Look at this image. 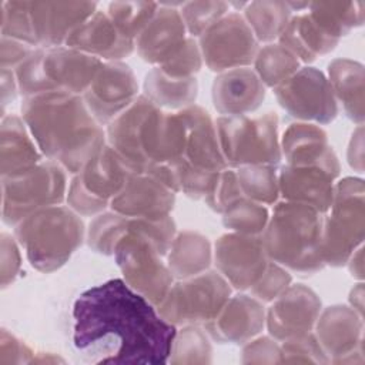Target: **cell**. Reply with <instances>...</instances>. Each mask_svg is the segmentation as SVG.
<instances>
[{"mask_svg":"<svg viewBox=\"0 0 365 365\" xmlns=\"http://www.w3.org/2000/svg\"><path fill=\"white\" fill-rule=\"evenodd\" d=\"M73 342L94 364H165L177 334L145 297L114 278L80 294Z\"/></svg>","mask_w":365,"mask_h":365,"instance_id":"cell-1","label":"cell"},{"mask_svg":"<svg viewBox=\"0 0 365 365\" xmlns=\"http://www.w3.org/2000/svg\"><path fill=\"white\" fill-rule=\"evenodd\" d=\"M21 118L41 154L71 174H78L107 143L101 124L77 94L48 91L26 97Z\"/></svg>","mask_w":365,"mask_h":365,"instance_id":"cell-2","label":"cell"},{"mask_svg":"<svg viewBox=\"0 0 365 365\" xmlns=\"http://www.w3.org/2000/svg\"><path fill=\"white\" fill-rule=\"evenodd\" d=\"M322 212L311 205L277 202L261 234L268 258L298 275H312L324 268Z\"/></svg>","mask_w":365,"mask_h":365,"instance_id":"cell-3","label":"cell"},{"mask_svg":"<svg viewBox=\"0 0 365 365\" xmlns=\"http://www.w3.org/2000/svg\"><path fill=\"white\" fill-rule=\"evenodd\" d=\"M84 237L86 230L78 214L61 204L41 208L14 225V238L31 267L41 272L63 267Z\"/></svg>","mask_w":365,"mask_h":365,"instance_id":"cell-4","label":"cell"},{"mask_svg":"<svg viewBox=\"0 0 365 365\" xmlns=\"http://www.w3.org/2000/svg\"><path fill=\"white\" fill-rule=\"evenodd\" d=\"M215 128L227 167L277 165L281 160L278 115H221Z\"/></svg>","mask_w":365,"mask_h":365,"instance_id":"cell-5","label":"cell"},{"mask_svg":"<svg viewBox=\"0 0 365 365\" xmlns=\"http://www.w3.org/2000/svg\"><path fill=\"white\" fill-rule=\"evenodd\" d=\"M322 225V259L345 265L364 240V181L346 177L335 184L334 198Z\"/></svg>","mask_w":365,"mask_h":365,"instance_id":"cell-6","label":"cell"},{"mask_svg":"<svg viewBox=\"0 0 365 365\" xmlns=\"http://www.w3.org/2000/svg\"><path fill=\"white\" fill-rule=\"evenodd\" d=\"M66 170L57 163L43 160L33 168L1 177V215L7 225H17L30 214L66 200Z\"/></svg>","mask_w":365,"mask_h":365,"instance_id":"cell-7","label":"cell"},{"mask_svg":"<svg viewBox=\"0 0 365 365\" xmlns=\"http://www.w3.org/2000/svg\"><path fill=\"white\" fill-rule=\"evenodd\" d=\"M133 174L135 173L123 157L106 143L74 175L67 188L66 201L80 215L100 214Z\"/></svg>","mask_w":365,"mask_h":365,"instance_id":"cell-8","label":"cell"},{"mask_svg":"<svg viewBox=\"0 0 365 365\" xmlns=\"http://www.w3.org/2000/svg\"><path fill=\"white\" fill-rule=\"evenodd\" d=\"M231 297L228 281L218 271H204L198 275L173 282L158 314L173 325H198L212 321Z\"/></svg>","mask_w":365,"mask_h":365,"instance_id":"cell-9","label":"cell"},{"mask_svg":"<svg viewBox=\"0 0 365 365\" xmlns=\"http://www.w3.org/2000/svg\"><path fill=\"white\" fill-rule=\"evenodd\" d=\"M200 51L207 67L215 73L248 67L258 53V41L245 19L227 13L200 36Z\"/></svg>","mask_w":365,"mask_h":365,"instance_id":"cell-10","label":"cell"},{"mask_svg":"<svg viewBox=\"0 0 365 365\" xmlns=\"http://www.w3.org/2000/svg\"><path fill=\"white\" fill-rule=\"evenodd\" d=\"M279 106L302 123L328 124L338 114V103L324 73L299 67L288 80L274 88Z\"/></svg>","mask_w":365,"mask_h":365,"instance_id":"cell-11","label":"cell"},{"mask_svg":"<svg viewBox=\"0 0 365 365\" xmlns=\"http://www.w3.org/2000/svg\"><path fill=\"white\" fill-rule=\"evenodd\" d=\"M98 124H110L138 97L133 70L121 61H106L81 96Z\"/></svg>","mask_w":365,"mask_h":365,"instance_id":"cell-12","label":"cell"},{"mask_svg":"<svg viewBox=\"0 0 365 365\" xmlns=\"http://www.w3.org/2000/svg\"><path fill=\"white\" fill-rule=\"evenodd\" d=\"M214 261L218 272L235 289H250L265 271L269 258L261 235L228 232L215 242Z\"/></svg>","mask_w":365,"mask_h":365,"instance_id":"cell-13","label":"cell"},{"mask_svg":"<svg viewBox=\"0 0 365 365\" xmlns=\"http://www.w3.org/2000/svg\"><path fill=\"white\" fill-rule=\"evenodd\" d=\"M321 314V299L304 284L289 285L265 312V325L277 341L309 334Z\"/></svg>","mask_w":365,"mask_h":365,"instance_id":"cell-14","label":"cell"},{"mask_svg":"<svg viewBox=\"0 0 365 365\" xmlns=\"http://www.w3.org/2000/svg\"><path fill=\"white\" fill-rule=\"evenodd\" d=\"M97 11L94 1H30L37 47L66 44L68 36Z\"/></svg>","mask_w":365,"mask_h":365,"instance_id":"cell-15","label":"cell"},{"mask_svg":"<svg viewBox=\"0 0 365 365\" xmlns=\"http://www.w3.org/2000/svg\"><path fill=\"white\" fill-rule=\"evenodd\" d=\"M315 338L331 362H352L354 354H362V317L345 305L321 311L315 322Z\"/></svg>","mask_w":365,"mask_h":365,"instance_id":"cell-16","label":"cell"},{"mask_svg":"<svg viewBox=\"0 0 365 365\" xmlns=\"http://www.w3.org/2000/svg\"><path fill=\"white\" fill-rule=\"evenodd\" d=\"M41 66L51 91L83 96L103 61L67 46H58L43 48Z\"/></svg>","mask_w":365,"mask_h":365,"instance_id":"cell-17","label":"cell"},{"mask_svg":"<svg viewBox=\"0 0 365 365\" xmlns=\"http://www.w3.org/2000/svg\"><path fill=\"white\" fill-rule=\"evenodd\" d=\"M175 192L147 174H133L123 190L111 200V211L128 218L158 220L168 217Z\"/></svg>","mask_w":365,"mask_h":365,"instance_id":"cell-18","label":"cell"},{"mask_svg":"<svg viewBox=\"0 0 365 365\" xmlns=\"http://www.w3.org/2000/svg\"><path fill=\"white\" fill-rule=\"evenodd\" d=\"M265 325L262 302L254 297L238 294L230 297L218 315L205 324L207 335L220 344H247Z\"/></svg>","mask_w":365,"mask_h":365,"instance_id":"cell-19","label":"cell"},{"mask_svg":"<svg viewBox=\"0 0 365 365\" xmlns=\"http://www.w3.org/2000/svg\"><path fill=\"white\" fill-rule=\"evenodd\" d=\"M187 40V29L180 10L171 4H160L157 13L134 43L138 56L158 67L173 58Z\"/></svg>","mask_w":365,"mask_h":365,"instance_id":"cell-20","label":"cell"},{"mask_svg":"<svg viewBox=\"0 0 365 365\" xmlns=\"http://www.w3.org/2000/svg\"><path fill=\"white\" fill-rule=\"evenodd\" d=\"M339 175L319 165H284L278 173L279 194L284 201L301 202L327 214L334 198V181Z\"/></svg>","mask_w":365,"mask_h":365,"instance_id":"cell-21","label":"cell"},{"mask_svg":"<svg viewBox=\"0 0 365 365\" xmlns=\"http://www.w3.org/2000/svg\"><path fill=\"white\" fill-rule=\"evenodd\" d=\"M211 97L221 115H247L261 106L265 86L250 67L232 68L218 73L212 83Z\"/></svg>","mask_w":365,"mask_h":365,"instance_id":"cell-22","label":"cell"},{"mask_svg":"<svg viewBox=\"0 0 365 365\" xmlns=\"http://www.w3.org/2000/svg\"><path fill=\"white\" fill-rule=\"evenodd\" d=\"M64 46L97 57L101 61H120L135 48L134 40L123 36L107 13L100 10L77 27Z\"/></svg>","mask_w":365,"mask_h":365,"instance_id":"cell-23","label":"cell"},{"mask_svg":"<svg viewBox=\"0 0 365 365\" xmlns=\"http://www.w3.org/2000/svg\"><path fill=\"white\" fill-rule=\"evenodd\" d=\"M185 123V154L184 160L201 170L222 171L227 163L222 157L215 121L200 106L181 110Z\"/></svg>","mask_w":365,"mask_h":365,"instance_id":"cell-24","label":"cell"},{"mask_svg":"<svg viewBox=\"0 0 365 365\" xmlns=\"http://www.w3.org/2000/svg\"><path fill=\"white\" fill-rule=\"evenodd\" d=\"M281 155L289 165H319L339 173V163L327 133L314 123H294L282 134Z\"/></svg>","mask_w":365,"mask_h":365,"instance_id":"cell-25","label":"cell"},{"mask_svg":"<svg viewBox=\"0 0 365 365\" xmlns=\"http://www.w3.org/2000/svg\"><path fill=\"white\" fill-rule=\"evenodd\" d=\"M43 154L31 137L24 120L16 114L3 115L1 120V177L24 173L38 163Z\"/></svg>","mask_w":365,"mask_h":365,"instance_id":"cell-26","label":"cell"},{"mask_svg":"<svg viewBox=\"0 0 365 365\" xmlns=\"http://www.w3.org/2000/svg\"><path fill=\"white\" fill-rule=\"evenodd\" d=\"M279 44L288 48L299 61L311 63L318 56L335 48L338 40L328 36L308 13L291 17L279 36Z\"/></svg>","mask_w":365,"mask_h":365,"instance_id":"cell-27","label":"cell"},{"mask_svg":"<svg viewBox=\"0 0 365 365\" xmlns=\"http://www.w3.org/2000/svg\"><path fill=\"white\" fill-rule=\"evenodd\" d=\"M211 259L212 251L208 238L194 231L177 234L167 252V267L177 279L190 278L207 271Z\"/></svg>","mask_w":365,"mask_h":365,"instance_id":"cell-28","label":"cell"},{"mask_svg":"<svg viewBox=\"0 0 365 365\" xmlns=\"http://www.w3.org/2000/svg\"><path fill=\"white\" fill-rule=\"evenodd\" d=\"M198 94L195 77L177 78L154 67L144 78V97L161 110L181 111L194 106Z\"/></svg>","mask_w":365,"mask_h":365,"instance_id":"cell-29","label":"cell"},{"mask_svg":"<svg viewBox=\"0 0 365 365\" xmlns=\"http://www.w3.org/2000/svg\"><path fill=\"white\" fill-rule=\"evenodd\" d=\"M328 81L336 100L344 106L345 114L358 125L364 120V68L362 64L336 58L328 66Z\"/></svg>","mask_w":365,"mask_h":365,"instance_id":"cell-30","label":"cell"},{"mask_svg":"<svg viewBox=\"0 0 365 365\" xmlns=\"http://www.w3.org/2000/svg\"><path fill=\"white\" fill-rule=\"evenodd\" d=\"M242 17L257 41L268 43L279 38L291 20V9L284 1H252L247 3Z\"/></svg>","mask_w":365,"mask_h":365,"instance_id":"cell-31","label":"cell"},{"mask_svg":"<svg viewBox=\"0 0 365 365\" xmlns=\"http://www.w3.org/2000/svg\"><path fill=\"white\" fill-rule=\"evenodd\" d=\"M364 3H309V17L331 37L339 40L351 29L361 26L364 21Z\"/></svg>","mask_w":365,"mask_h":365,"instance_id":"cell-32","label":"cell"},{"mask_svg":"<svg viewBox=\"0 0 365 365\" xmlns=\"http://www.w3.org/2000/svg\"><path fill=\"white\" fill-rule=\"evenodd\" d=\"M254 66L262 84L275 88L299 70L301 61L284 46L267 44L258 50Z\"/></svg>","mask_w":365,"mask_h":365,"instance_id":"cell-33","label":"cell"},{"mask_svg":"<svg viewBox=\"0 0 365 365\" xmlns=\"http://www.w3.org/2000/svg\"><path fill=\"white\" fill-rule=\"evenodd\" d=\"M235 174L245 198L261 202L264 205L277 202L279 195V185L275 165L240 167Z\"/></svg>","mask_w":365,"mask_h":365,"instance_id":"cell-34","label":"cell"},{"mask_svg":"<svg viewBox=\"0 0 365 365\" xmlns=\"http://www.w3.org/2000/svg\"><path fill=\"white\" fill-rule=\"evenodd\" d=\"M153 1H114L108 4L107 16L127 38L135 40L158 10Z\"/></svg>","mask_w":365,"mask_h":365,"instance_id":"cell-35","label":"cell"},{"mask_svg":"<svg viewBox=\"0 0 365 365\" xmlns=\"http://www.w3.org/2000/svg\"><path fill=\"white\" fill-rule=\"evenodd\" d=\"M269 220L268 208L250 198H241L222 212V224L232 232L261 235Z\"/></svg>","mask_w":365,"mask_h":365,"instance_id":"cell-36","label":"cell"},{"mask_svg":"<svg viewBox=\"0 0 365 365\" xmlns=\"http://www.w3.org/2000/svg\"><path fill=\"white\" fill-rule=\"evenodd\" d=\"M128 217L114 211L98 214L86 232L88 247L98 254L113 255L117 242L128 230Z\"/></svg>","mask_w":365,"mask_h":365,"instance_id":"cell-37","label":"cell"},{"mask_svg":"<svg viewBox=\"0 0 365 365\" xmlns=\"http://www.w3.org/2000/svg\"><path fill=\"white\" fill-rule=\"evenodd\" d=\"M211 344L207 332H202L197 325H185L177 331L168 362L173 364H208L211 362Z\"/></svg>","mask_w":365,"mask_h":365,"instance_id":"cell-38","label":"cell"},{"mask_svg":"<svg viewBox=\"0 0 365 365\" xmlns=\"http://www.w3.org/2000/svg\"><path fill=\"white\" fill-rule=\"evenodd\" d=\"M0 6L1 36L37 47L30 16V1H0Z\"/></svg>","mask_w":365,"mask_h":365,"instance_id":"cell-39","label":"cell"},{"mask_svg":"<svg viewBox=\"0 0 365 365\" xmlns=\"http://www.w3.org/2000/svg\"><path fill=\"white\" fill-rule=\"evenodd\" d=\"M230 4L224 1H191L181 3V17L187 33L191 37H200L207 29L228 13Z\"/></svg>","mask_w":365,"mask_h":365,"instance_id":"cell-40","label":"cell"},{"mask_svg":"<svg viewBox=\"0 0 365 365\" xmlns=\"http://www.w3.org/2000/svg\"><path fill=\"white\" fill-rule=\"evenodd\" d=\"M289 272L279 264L269 259L259 279L250 288L251 295L261 302H272L291 285Z\"/></svg>","mask_w":365,"mask_h":365,"instance_id":"cell-41","label":"cell"},{"mask_svg":"<svg viewBox=\"0 0 365 365\" xmlns=\"http://www.w3.org/2000/svg\"><path fill=\"white\" fill-rule=\"evenodd\" d=\"M281 362H329L314 334L284 341L281 346Z\"/></svg>","mask_w":365,"mask_h":365,"instance_id":"cell-42","label":"cell"},{"mask_svg":"<svg viewBox=\"0 0 365 365\" xmlns=\"http://www.w3.org/2000/svg\"><path fill=\"white\" fill-rule=\"evenodd\" d=\"M241 198H244V194L240 188L235 171L225 168L220 171L215 184L205 201L210 208L222 214L228 207H231Z\"/></svg>","mask_w":365,"mask_h":365,"instance_id":"cell-43","label":"cell"},{"mask_svg":"<svg viewBox=\"0 0 365 365\" xmlns=\"http://www.w3.org/2000/svg\"><path fill=\"white\" fill-rule=\"evenodd\" d=\"M202 66V56L200 51V46L194 41L192 37H188L184 47L167 63L158 66V68L170 77L185 78L194 77V74Z\"/></svg>","mask_w":365,"mask_h":365,"instance_id":"cell-44","label":"cell"},{"mask_svg":"<svg viewBox=\"0 0 365 365\" xmlns=\"http://www.w3.org/2000/svg\"><path fill=\"white\" fill-rule=\"evenodd\" d=\"M241 361L245 364L281 362V346L277 344V339H271L269 336L252 338L245 344Z\"/></svg>","mask_w":365,"mask_h":365,"instance_id":"cell-45","label":"cell"},{"mask_svg":"<svg viewBox=\"0 0 365 365\" xmlns=\"http://www.w3.org/2000/svg\"><path fill=\"white\" fill-rule=\"evenodd\" d=\"M21 257L17 240L6 232L1 234V287L13 282L20 271Z\"/></svg>","mask_w":365,"mask_h":365,"instance_id":"cell-46","label":"cell"},{"mask_svg":"<svg viewBox=\"0 0 365 365\" xmlns=\"http://www.w3.org/2000/svg\"><path fill=\"white\" fill-rule=\"evenodd\" d=\"M36 48L37 47L19 41L16 38L1 36V46H0L1 68L16 70Z\"/></svg>","mask_w":365,"mask_h":365,"instance_id":"cell-47","label":"cell"},{"mask_svg":"<svg viewBox=\"0 0 365 365\" xmlns=\"http://www.w3.org/2000/svg\"><path fill=\"white\" fill-rule=\"evenodd\" d=\"M33 355V351L14 335L9 334L6 329L1 331L0 339V364H21L30 362L29 356Z\"/></svg>","mask_w":365,"mask_h":365,"instance_id":"cell-48","label":"cell"},{"mask_svg":"<svg viewBox=\"0 0 365 365\" xmlns=\"http://www.w3.org/2000/svg\"><path fill=\"white\" fill-rule=\"evenodd\" d=\"M19 93L14 70L1 68V108L4 113V108L9 103L14 101L16 96Z\"/></svg>","mask_w":365,"mask_h":365,"instance_id":"cell-49","label":"cell"},{"mask_svg":"<svg viewBox=\"0 0 365 365\" xmlns=\"http://www.w3.org/2000/svg\"><path fill=\"white\" fill-rule=\"evenodd\" d=\"M364 144H362V125H358L356 131L352 134V140L349 143V148H348V161L351 164L352 168H355L356 171L362 173V150Z\"/></svg>","mask_w":365,"mask_h":365,"instance_id":"cell-50","label":"cell"},{"mask_svg":"<svg viewBox=\"0 0 365 365\" xmlns=\"http://www.w3.org/2000/svg\"><path fill=\"white\" fill-rule=\"evenodd\" d=\"M348 267H349V271L354 277L362 279L364 277V265H362V248H356L354 251V254L349 257L348 259Z\"/></svg>","mask_w":365,"mask_h":365,"instance_id":"cell-51","label":"cell"},{"mask_svg":"<svg viewBox=\"0 0 365 365\" xmlns=\"http://www.w3.org/2000/svg\"><path fill=\"white\" fill-rule=\"evenodd\" d=\"M349 302H351V307L362 317V307H364V287L362 284H358L352 291H351V295H349Z\"/></svg>","mask_w":365,"mask_h":365,"instance_id":"cell-52","label":"cell"}]
</instances>
